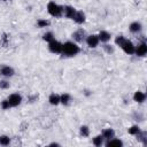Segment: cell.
<instances>
[{
	"label": "cell",
	"instance_id": "cell-1",
	"mask_svg": "<svg viewBox=\"0 0 147 147\" xmlns=\"http://www.w3.org/2000/svg\"><path fill=\"white\" fill-rule=\"evenodd\" d=\"M80 52L79 46L74 41H65L62 44V53L65 56H75Z\"/></svg>",
	"mask_w": 147,
	"mask_h": 147
},
{
	"label": "cell",
	"instance_id": "cell-2",
	"mask_svg": "<svg viewBox=\"0 0 147 147\" xmlns=\"http://www.w3.org/2000/svg\"><path fill=\"white\" fill-rule=\"evenodd\" d=\"M47 11L53 17H61L63 15V7L55 3L54 1H49L47 3Z\"/></svg>",
	"mask_w": 147,
	"mask_h": 147
},
{
	"label": "cell",
	"instance_id": "cell-3",
	"mask_svg": "<svg viewBox=\"0 0 147 147\" xmlns=\"http://www.w3.org/2000/svg\"><path fill=\"white\" fill-rule=\"evenodd\" d=\"M48 49H49V52H52L54 54H60V53H62V44L60 41L53 39L48 42Z\"/></svg>",
	"mask_w": 147,
	"mask_h": 147
},
{
	"label": "cell",
	"instance_id": "cell-4",
	"mask_svg": "<svg viewBox=\"0 0 147 147\" xmlns=\"http://www.w3.org/2000/svg\"><path fill=\"white\" fill-rule=\"evenodd\" d=\"M121 48L124 51V53H126V54H129V55H132V54H134V48H136V46L132 44L131 40L125 39L124 42L122 44Z\"/></svg>",
	"mask_w": 147,
	"mask_h": 147
},
{
	"label": "cell",
	"instance_id": "cell-5",
	"mask_svg": "<svg viewBox=\"0 0 147 147\" xmlns=\"http://www.w3.org/2000/svg\"><path fill=\"white\" fill-rule=\"evenodd\" d=\"M99 42H100V40H99L98 34H90V36L86 37V44H87V46H88L90 48H95V47H98Z\"/></svg>",
	"mask_w": 147,
	"mask_h": 147
},
{
	"label": "cell",
	"instance_id": "cell-6",
	"mask_svg": "<svg viewBox=\"0 0 147 147\" xmlns=\"http://www.w3.org/2000/svg\"><path fill=\"white\" fill-rule=\"evenodd\" d=\"M8 101L10 103V107H17L22 102V96L18 93H13L8 96Z\"/></svg>",
	"mask_w": 147,
	"mask_h": 147
},
{
	"label": "cell",
	"instance_id": "cell-7",
	"mask_svg": "<svg viewBox=\"0 0 147 147\" xmlns=\"http://www.w3.org/2000/svg\"><path fill=\"white\" fill-rule=\"evenodd\" d=\"M0 74L3 76V77H13L14 74H15V70L14 68L9 67V65H1L0 67Z\"/></svg>",
	"mask_w": 147,
	"mask_h": 147
},
{
	"label": "cell",
	"instance_id": "cell-8",
	"mask_svg": "<svg viewBox=\"0 0 147 147\" xmlns=\"http://www.w3.org/2000/svg\"><path fill=\"white\" fill-rule=\"evenodd\" d=\"M134 54L138 56H145L147 54V44L146 42H141L139 44L136 48H134Z\"/></svg>",
	"mask_w": 147,
	"mask_h": 147
},
{
	"label": "cell",
	"instance_id": "cell-9",
	"mask_svg": "<svg viewBox=\"0 0 147 147\" xmlns=\"http://www.w3.org/2000/svg\"><path fill=\"white\" fill-rule=\"evenodd\" d=\"M76 9L74 8V7H71V6H65V7H63V14H64V16L67 17V18H74V16H75V14H76Z\"/></svg>",
	"mask_w": 147,
	"mask_h": 147
},
{
	"label": "cell",
	"instance_id": "cell-10",
	"mask_svg": "<svg viewBox=\"0 0 147 147\" xmlns=\"http://www.w3.org/2000/svg\"><path fill=\"white\" fill-rule=\"evenodd\" d=\"M72 37H74L75 41L80 42V41H83V40L85 39V31H84L83 29H78V30H76V31L72 33Z\"/></svg>",
	"mask_w": 147,
	"mask_h": 147
},
{
	"label": "cell",
	"instance_id": "cell-11",
	"mask_svg": "<svg viewBox=\"0 0 147 147\" xmlns=\"http://www.w3.org/2000/svg\"><path fill=\"white\" fill-rule=\"evenodd\" d=\"M77 24H83L85 21H86V16H85V14L82 11V10H78V11H76V14H75V16H74V18H72Z\"/></svg>",
	"mask_w": 147,
	"mask_h": 147
},
{
	"label": "cell",
	"instance_id": "cell-12",
	"mask_svg": "<svg viewBox=\"0 0 147 147\" xmlns=\"http://www.w3.org/2000/svg\"><path fill=\"white\" fill-rule=\"evenodd\" d=\"M106 146H108V147H113V146H116V147H121V146H123V141L121 140V139H117V138H110V139H108L107 141H106V144H105Z\"/></svg>",
	"mask_w": 147,
	"mask_h": 147
},
{
	"label": "cell",
	"instance_id": "cell-13",
	"mask_svg": "<svg viewBox=\"0 0 147 147\" xmlns=\"http://www.w3.org/2000/svg\"><path fill=\"white\" fill-rule=\"evenodd\" d=\"M146 100V94L141 91H137L133 94V101H136L137 103H142Z\"/></svg>",
	"mask_w": 147,
	"mask_h": 147
},
{
	"label": "cell",
	"instance_id": "cell-14",
	"mask_svg": "<svg viewBox=\"0 0 147 147\" xmlns=\"http://www.w3.org/2000/svg\"><path fill=\"white\" fill-rule=\"evenodd\" d=\"M98 37H99V40H100L101 42H108V41L110 40V38H111L110 33L107 32V31H105V30L100 31L99 34H98Z\"/></svg>",
	"mask_w": 147,
	"mask_h": 147
},
{
	"label": "cell",
	"instance_id": "cell-15",
	"mask_svg": "<svg viewBox=\"0 0 147 147\" xmlns=\"http://www.w3.org/2000/svg\"><path fill=\"white\" fill-rule=\"evenodd\" d=\"M129 29H130V31H131L132 33H137V32L141 31L142 25H141V23H140V22H132V23L130 24Z\"/></svg>",
	"mask_w": 147,
	"mask_h": 147
},
{
	"label": "cell",
	"instance_id": "cell-16",
	"mask_svg": "<svg viewBox=\"0 0 147 147\" xmlns=\"http://www.w3.org/2000/svg\"><path fill=\"white\" fill-rule=\"evenodd\" d=\"M48 102L53 106H57L60 103V95L56 94V93H52L49 96H48Z\"/></svg>",
	"mask_w": 147,
	"mask_h": 147
},
{
	"label": "cell",
	"instance_id": "cell-17",
	"mask_svg": "<svg viewBox=\"0 0 147 147\" xmlns=\"http://www.w3.org/2000/svg\"><path fill=\"white\" fill-rule=\"evenodd\" d=\"M71 101V95L69 93H63L60 95V103L64 105V106H68Z\"/></svg>",
	"mask_w": 147,
	"mask_h": 147
},
{
	"label": "cell",
	"instance_id": "cell-18",
	"mask_svg": "<svg viewBox=\"0 0 147 147\" xmlns=\"http://www.w3.org/2000/svg\"><path fill=\"white\" fill-rule=\"evenodd\" d=\"M115 136V131L113 130V129H105L103 131H102V137H103V139H110V138H113Z\"/></svg>",
	"mask_w": 147,
	"mask_h": 147
},
{
	"label": "cell",
	"instance_id": "cell-19",
	"mask_svg": "<svg viewBox=\"0 0 147 147\" xmlns=\"http://www.w3.org/2000/svg\"><path fill=\"white\" fill-rule=\"evenodd\" d=\"M92 144L94 145V146H101V145H103V137H102V134H99V136H95L93 139H92Z\"/></svg>",
	"mask_w": 147,
	"mask_h": 147
},
{
	"label": "cell",
	"instance_id": "cell-20",
	"mask_svg": "<svg viewBox=\"0 0 147 147\" xmlns=\"http://www.w3.org/2000/svg\"><path fill=\"white\" fill-rule=\"evenodd\" d=\"M79 133L82 137H88L90 136V127L87 125H82L79 127Z\"/></svg>",
	"mask_w": 147,
	"mask_h": 147
},
{
	"label": "cell",
	"instance_id": "cell-21",
	"mask_svg": "<svg viewBox=\"0 0 147 147\" xmlns=\"http://www.w3.org/2000/svg\"><path fill=\"white\" fill-rule=\"evenodd\" d=\"M10 144V138L8 136H0V145L8 146Z\"/></svg>",
	"mask_w": 147,
	"mask_h": 147
},
{
	"label": "cell",
	"instance_id": "cell-22",
	"mask_svg": "<svg viewBox=\"0 0 147 147\" xmlns=\"http://www.w3.org/2000/svg\"><path fill=\"white\" fill-rule=\"evenodd\" d=\"M139 131H140V129H139L138 125H132V126L129 127V130H127V132H129L130 134H132V136H136Z\"/></svg>",
	"mask_w": 147,
	"mask_h": 147
},
{
	"label": "cell",
	"instance_id": "cell-23",
	"mask_svg": "<svg viewBox=\"0 0 147 147\" xmlns=\"http://www.w3.org/2000/svg\"><path fill=\"white\" fill-rule=\"evenodd\" d=\"M42 39L45 40V41H47V42H49L51 40H53L54 39V34H53V32H46L44 36H42Z\"/></svg>",
	"mask_w": 147,
	"mask_h": 147
},
{
	"label": "cell",
	"instance_id": "cell-24",
	"mask_svg": "<svg viewBox=\"0 0 147 147\" xmlns=\"http://www.w3.org/2000/svg\"><path fill=\"white\" fill-rule=\"evenodd\" d=\"M102 48H103V49H105V52H106V53H108V54L114 53V47H113L111 45L107 44V42H105V45L102 46Z\"/></svg>",
	"mask_w": 147,
	"mask_h": 147
},
{
	"label": "cell",
	"instance_id": "cell-25",
	"mask_svg": "<svg viewBox=\"0 0 147 147\" xmlns=\"http://www.w3.org/2000/svg\"><path fill=\"white\" fill-rule=\"evenodd\" d=\"M37 25L39 28H46V26L49 25V21H47V20H38Z\"/></svg>",
	"mask_w": 147,
	"mask_h": 147
},
{
	"label": "cell",
	"instance_id": "cell-26",
	"mask_svg": "<svg viewBox=\"0 0 147 147\" xmlns=\"http://www.w3.org/2000/svg\"><path fill=\"white\" fill-rule=\"evenodd\" d=\"M124 40H125V38L123 37V36H118V37H116V39H115V44L117 45V46H122V44L124 42Z\"/></svg>",
	"mask_w": 147,
	"mask_h": 147
},
{
	"label": "cell",
	"instance_id": "cell-27",
	"mask_svg": "<svg viewBox=\"0 0 147 147\" xmlns=\"http://www.w3.org/2000/svg\"><path fill=\"white\" fill-rule=\"evenodd\" d=\"M1 108H2L3 110H6V109H9V108H10V103H9L8 99H6V100H2V101H1Z\"/></svg>",
	"mask_w": 147,
	"mask_h": 147
},
{
	"label": "cell",
	"instance_id": "cell-28",
	"mask_svg": "<svg viewBox=\"0 0 147 147\" xmlns=\"http://www.w3.org/2000/svg\"><path fill=\"white\" fill-rule=\"evenodd\" d=\"M9 86H10L9 82H7V80H0V88L7 90V88H9Z\"/></svg>",
	"mask_w": 147,
	"mask_h": 147
},
{
	"label": "cell",
	"instance_id": "cell-29",
	"mask_svg": "<svg viewBox=\"0 0 147 147\" xmlns=\"http://www.w3.org/2000/svg\"><path fill=\"white\" fill-rule=\"evenodd\" d=\"M49 146H60V144H57V142H52V144H49Z\"/></svg>",
	"mask_w": 147,
	"mask_h": 147
},
{
	"label": "cell",
	"instance_id": "cell-30",
	"mask_svg": "<svg viewBox=\"0 0 147 147\" xmlns=\"http://www.w3.org/2000/svg\"><path fill=\"white\" fill-rule=\"evenodd\" d=\"M2 1H11V0H2Z\"/></svg>",
	"mask_w": 147,
	"mask_h": 147
}]
</instances>
